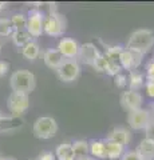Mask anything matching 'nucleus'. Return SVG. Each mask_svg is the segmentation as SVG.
Instances as JSON below:
<instances>
[{
    "mask_svg": "<svg viewBox=\"0 0 154 160\" xmlns=\"http://www.w3.org/2000/svg\"><path fill=\"white\" fill-rule=\"evenodd\" d=\"M12 42L16 47H20L23 48L26 44H28L31 42V35L27 32V29H22V31H13L12 32Z\"/></svg>",
    "mask_w": 154,
    "mask_h": 160,
    "instance_id": "obj_18",
    "label": "nucleus"
},
{
    "mask_svg": "<svg viewBox=\"0 0 154 160\" xmlns=\"http://www.w3.org/2000/svg\"><path fill=\"white\" fill-rule=\"evenodd\" d=\"M66 29V20L58 12H51L43 18V32L50 36H61Z\"/></svg>",
    "mask_w": 154,
    "mask_h": 160,
    "instance_id": "obj_4",
    "label": "nucleus"
},
{
    "mask_svg": "<svg viewBox=\"0 0 154 160\" xmlns=\"http://www.w3.org/2000/svg\"><path fill=\"white\" fill-rule=\"evenodd\" d=\"M137 152L141 155L143 160H153L154 159V140L145 138L141 140V143L138 144Z\"/></svg>",
    "mask_w": 154,
    "mask_h": 160,
    "instance_id": "obj_15",
    "label": "nucleus"
},
{
    "mask_svg": "<svg viewBox=\"0 0 154 160\" xmlns=\"http://www.w3.org/2000/svg\"><path fill=\"white\" fill-rule=\"evenodd\" d=\"M123 51L122 47L119 46H114V47H110L107 48V51L105 53V56L110 60V62H117L118 63V59H119V55H121V52Z\"/></svg>",
    "mask_w": 154,
    "mask_h": 160,
    "instance_id": "obj_26",
    "label": "nucleus"
},
{
    "mask_svg": "<svg viewBox=\"0 0 154 160\" xmlns=\"http://www.w3.org/2000/svg\"><path fill=\"white\" fill-rule=\"evenodd\" d=\"M121 160H143V159L137 151H129L121 158Z\"/></svg>",
    "mask_w": 154,
    "mask_h": 160,
    "instance_id": "obj_28",
    "label": "nucleus"
},
{
    "mask_svg": "<svg viewBox=\"0 0 154 160\" xmlns=\"http://www.w3.org/2000/svg\"><path fill=\"white\" fill-rule=\"evenodd\" d=\"M12 24H11V20L6 19V18H2L0 19V36L6 38L12 35Z\"/></svg>",
    "mask_w": 154,
    "mask_h": 160,
    "instance_id": "obj_24",
    "label": "nucleus"
},
{
    "mask_svg": "<svg viewBox=\"0 0 154 160\" xmlns=\"http://www.w3.org/2000/svg\"><path fill=\"white\" fill-rule=\"evenodd\" d=\"M43 60H44V64H46L48 68L56 69L62 64L64 58L62 56V53L59 52L56 48H51V49H47V51H44Z\"/></svg>",
    "mask_w": 154,
    "mask_h": 160,
    "instance_id": "obj_13",
    "label": "nucleus"
},
{
    "mask_svg": "<svg viewBox=\"0 0 154 160\" xmlns=\"http://www.w3.org/2000/svg\"><path fill=\"white\" fill-rule=\"evenodd\" d=\"M150 120L151 118L149 111L142 108L135 109V111H130L127 115V123L133 129H145Z\"/></svg>",
    "mask_w": 154,
    "mask_h": 160,
    "instance_id": "obj_7",
    "label": "nucleus"
},
{
    "mask_svg": "<svg viewBox=\"0 0 154 160\" xmlns=\"http://www.w3.org/2000/svg\"><path fill=\"white\" fill-rule=\"evenodd\" d=\"M35 75L27 69H18L9 78V87L12 92L29 95L35 88Z\"/></svg>",
    "mask_w": 154,
    "mask_h": 160,
    "instance_id": "obj_1",
    "label": "nucleus"
},
{
    "mask_svg": "<svg viewBox=\"0 0 154 160\" xmlns=\"http://www.w3.org/2000/svg\"><path fill=\"white\" fill-rule=\"evenodd\" d=\"M8 109L11 111L13 116H20L24 113L29 107V98L26 93H19V92H12L8 98Z\"/></svg>",
    "mask_w": 154,
    "mask_h": 160,
    "instance_id": "obj_6",
    "label": "nucleus"
},
{
    "mask_svg": "<svg viewBox=\"0 0 154 160\" xmlns=\"http://www.w3.org/2000/svg\"><path fill=\"white\" fill-rule=\"evenodd\" d=\"M38 160H55V156L52 155V152H43Z\"/></svg>",
    "mask_w": 154,
    "mask_h": 160,
    "instance_id": "obj_33",
    "label": "nucleus"
},
{
    "mask_svg": "<svg viewBox=\"0 0 154 160\" xmlns=\"http://www.w3.org/2000/svg\"><path fill=\"white\" fill-rule=\"evenodd\" d=\"M147 82H154V60L147 64Z\"/></svg>",
    "mask_w": 154,
    "mask_h": 160,
    "instance_id": "obj_30",
    "label": "nucleus"
},
{
    "mask_svg": "<svg viewBox=\"0 0 154 160\" xmlns=\"http://www.w3.org/2000/svg\"><path fill=\"white\" fill-rule=\"evenodd\" d=\"M127 83H129V87H130L131 91H137L140 89L143 84V76L142 73L137 72V71H131L130 72V76L127 79Z\"/></svg>",
    "mask_w": 154,
    "mask_h": 160,
    "instance_id": "obj_22",
    "label": "nucleus"
},
{
    "mask_svg": "<svg viewBox=\"0 0 154 160\" xmlns=\"http://www.w3.org/2000/svg\"><path fill=\"white\" fill-rule=\"evenodd\" d=\"M11 24L15 31H22L27 27V16L23 13H15L11 18Z\"/></svg>",
    "mask_w": 154,
    "mask_h": 160,
    "instance_id": "obj_23",
    "label": "nucleus"
},
{
    "mask_svg": "<svg viewBox=\"0 0 154 160\" xmlns=\"http://www.w3.org/2000/svg\"><path fill=\"white\" fill-rule=\"evenodd\" d=\"M109 64H110V60H109L105 55H99V56L97 58L95 63H94V68L98 69V71H103V72H107L109 69Z\"/></svg>",
    "mask_w": 154,
    "mask_h": 160,
    "instance_id": "obj_25",
    "label": "nucleus"
},
{
    "mask_svg": "<svg viewBox=\"0 0 154 160\" xmlns=\"http://www.w3.org/2000/svg\"><path fill=\"white\" fill-rule=\"evenodd\" d=\"M75 160H94V159H91V158L86 156V158H82V159H75Z\"/></svg>",
    "mask_w": 154,
    "mask_h": 160,
    "instance_id": "obj_34",
    "label": "nucleus"
},
{
    "mask_svg": "<svg viewBox=\"0 0 154 160\" xmlns=\"http://www.w3.org/2000/svg\"><path fill=\"white\" fill-rule=\"evenodd\" d=\"M106 140L118 143V144H121V146L125 147L126 144H129V142H130V132H129L126 128H122V127L114 128L113 131H110Z\"/></svg>",
    "mask_w": 154,
    "mask_h": 160,
    "instance_id": "obj_14",
    "label": "nucleus"
},
{
    "mask_svg": "<svg viewBox=\"0 0 154 160\" xmlns=\"http://www.w3.org/2000/svg\"><path fill=\"white\" fill-rule=\"evenodd\" d=\"M22 53L27 60H35L39 56V53H40L39 44L36 42H32L31 40L28 44H26V46L22 48Z\"/></svg>",
    "mask_w": 154,
    "mask_h": 160,
    "instance_id": "obj_19",
    "label": "nucleus"
},
{
    "mask_svg": "<svg viewBox=\"0 0 154 160\" xmlns=\"http://www.w3.org/2000/svg\"><path fill=\"white\" fill-rule=\"evenodd\" d=\"M4 7H6V3H0V9H3Z\"/></svg>",
    "mask_w": 154,
    "mask_h": 160,
    "instance_id": "obj_36",
    "label": "nucleus"
},
{
    "mask_svg": "<svg viewBox=\"0 0 154 160\" xmlns=\"http://www.w3.org/2000/svg\"><path fill=\"white\" fill-rule=\"evenodd\" d=\"M101 55V52L98 51V48L94 46L93 43H86L79 46V53L78 56L81 58V60L86 64H90V66H94L97 58Z\"/></svg>",
    "mask_w": 154,
    "mask_h": 160,
    "instance_id": "obj_12",
    "label": "nucleus"
},
{
    "mask_svg": "<svg viewBox=\"0 0 154 160\" xmlns=\"http://www.w3.org/2000/svg\"><path fill=\"white\" fill-rule=\"evenodd\" d=\"M121 104L122 107L130 111H135V109H140L142 106V96L138 91H131V89H127L121 95Z\"/></svg>",
    "mask_w": 154,
    "mask_h": 160,
    "instance_id": "obj_10",
    "label": "nucleus"
},
{
    "mask_svg": "<svg viewBox=\"0 0 154 160\" xmlns=\"http://www.w3.org/2000/svg\"><path fill=\"white\" fill-rule=\"evenodd\" d=\"M115 86L119 88H123L127 86V76L123 73H118L115 75Z\"/></svg>",
    "mask_w": 154,
    "mask_h": 160,
    "instance_id": "obj_27",
    "label": "nucleus"
},
{
    "mask_svg": "<svg viewBox=\"0 0 154 160\" xmlns=\"http://www.w3.org/2000/svg\"><path fill=\"white\" fill-rule=\"evenodd\" d=\"M58 51L64 59H75L79 53V44L71 38H63L58 44Z\"/></svg>",
    "mask_w": 154,
    "mask_h": 160,
    "instance_id": "obj_11",
    "label": "nucleus"
},
{
    "mask_svg": "<svg viewBox=\"0 0 154 160\" xmlns=\"http://www.w3.org/2000/svg\"><path fill=\"white\" fill-rule=\"evenodd\" d=\"M105 149H106V158L111 159V160H115V159L122 158V153H123L125 147L121 146V144H118V143L105 140Z\"/></svg>",
    "mask_w": 154,
    "mask_h": 160,
    "instance_id": "obj_16",
    "label": "nucleus"
},
{
    "mask_svg": "<svg viewBox=\"0 0 154 160\" xmlns=\"http://www.w3.org/2000/svg\"><path fill=\"white\" fill-rule=\"evenodd\" d=\"M0 160H3V159H2V158H0Z\"/></svg>",
    "mask_w": 154,
    "mask_h": 160,
    "instance_id": "obj_37",
    "label": "nucleus"
},
{
    "mask_svg": "<svg viewBox=\"0 0 154 160\" xmlns=\"http://www.w3.org/2000/svg\"><path fill=\"white\" fill-rule=\"evenodd\" d=\"M145 131H146V138L154 140V119H151L150 122H149L147 127L145 128Z\"/></svg>",
    "mask_w": 154,
    "mask_h": 160,
    "instance_id": "obj_29",
    "label": "nucleus"
},
{
    "mask_svg": "<svg viewBox=\"0 0 154 160\" xmlns=\"http://www.w3.org/2000/svg\"><path fill=\"white\" fill-rule=\"evenodd\" d=\"M146 92L150 98H154V82H147L146 83Z\"/></svg>",
    "mask_w": 154,
    "mask_h": 160,
    "instance_id": "obj_32",
    "label": "nucleus"
},
{
    "mask_svg": "<svg viewBox=\"0 0 154 160\" xmlns=\"http://www.w3.org/2000/svg\"><path fill=\"white\" fill-rule=\"evenodd\" d=\"M3 120H6V118H4V116H3V115H2V113H0V123H2V122H3Z\"/></svg>",
    "mask_w": 154,
    "mask_h": 160,
    "instance_id": "obj_35",
    "label": "nucleus"
},
{
    "mask_svg": "<svg viewBox=\"0 0 154 160\" xmlns=\"http://www.w3.org/2000/svg\"><path fill=\"white\" fill-rule=\"evenodd\" d=\"M58 78L64 83H71L77 80L81 73V67L75 59H64L62 64L56 68Z\"/></svg>",
    "mask_w": 154,
    "mask_h": 160,
    "instance_id": "obj_5",
    "label": "nucleus"
},
{
    "mask_svg": "<svg viewBox=\"0 0 154 160\" xmlns=\"http://www.w3.org/2000/svg\"><path fill=\"white\" fill-rule=\"evenodd\" d=\"M27 32L32 38H39L43 33V15L39 11H31L27 18Z\"/></svg>",
    "mask_w": 154,
    "mask_h": 160,
    "instance_id": "obj_9",
    "label": "nucleus"
},
{
    "mask_svg": "<svg viewBox=\"0 0 154 160\" xmlns=\"http://www.w3.org/2000/svg\"><path fill=\"white\" fill-rule=\"evenodd\" d=\"M72 151H74V156L75 159H82L86 158L88 153V142L86 140H77L72 144Z\"/></svg>",
    "mask_w": 154,
    "mask_h": 160,
    "instance_id": "obj_21",
    "label": "nucleus"
},
{
    "mask_svg": "<svg viewBox=\"0 0 154 160\" xmlns=\"http://www.w3.org/2000/svg\"><path fill=\"white\" fill-rule=\"evenodd\" d=\"M154 46V32L150 29H137L127 40V49L145 55Z\"/></svg>",
    "mask_w": 154,
    "mask_h": 160,
    "instance_id": "obj_2",
    "label": "nucleus"
},
{
    "mask_svg": "<svg viewBox=\"0 0 154 160\" xmlns=\"http://www.w3.org/2000/svg\"><path fill=\"white\" fill-rule=\"evenodd\" d=\"M142 56L143 55L135 51H130V49H123L119 55L118 63L121 68L123 67L125 69H130V71H134L135 68H138V66L142 62Z\"/></svg>",
    "mask_w": 154,
    "mask_h": 160,
    "instance_id": "obj_8",
    "label": "nucleus"
},
{
    "mask_svg": "<svg viewBox=\"0 0 154 160\" xmlns=\"http://www.w3.org/2000/svg\"><path fill=\"white\" fill-rule=\"evenodd\" d=\"M9 71V64L4 60H0V76H4Z\"/></svg>",
    "mask_w": 154,
    "mask_h": 160,
    "instance_id": "obj_31",
    "label": "nucleus"
},
{
    "mask_svg": "<svg viewBox=\"0 0 154 160\" xmlns=\"http://www.w3.org/2000/svg\"><path fill=\"white\" fill-rule=\"evenodd\" d=\"M32 131L39 139H51L58 132V123L51 116H42L35 120Z\"/></svg>",
    "mask_w": 154,
    "mask_h": 160,
    "instance_id": "obj_3",
    "label": "nucleus"
},
{
    "mask_svg": "<svg viewBox=\"0 0 154 160\" xmlns=\"http://www.w3.org/2000/svg\"><path fill=\"white\" fill-rule=\"evenodd\" d=\"M55 155H56L58 160H75L74 151H72V146L68 144V143L61 144V146L56 148Z\"/></svg>",
    "mask_w": 154,
    "mask_h": 160,
    "instance_id": "obj_20",
    "label": "nucleus"
},
{
    "mask_svg": "<svg viewBox=\"0 0 154 160\" xmlns=\"http://www.w3.org/2000/svg\"><path fill=\"white\" fill-rule=\"evenodd\" d=\"M88 152L94 158L106 159V149H105V140H91L88 143Z\"/></svg>",
    "mask_w": 154,
    "mask_h": 160,
    "instance_id": "obj_17",
    "label": "nucleus"
}]
</instances>
